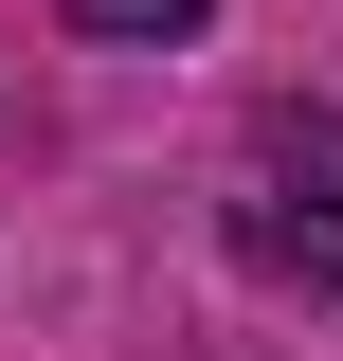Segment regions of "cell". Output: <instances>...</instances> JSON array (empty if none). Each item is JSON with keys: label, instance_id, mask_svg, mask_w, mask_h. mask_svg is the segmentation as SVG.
<instances>
[{"label": "cell", "instance_id": "1", "mask_svg": "<svg viewBox=\"0 0 343 361\" xmlns=\"http://www.w3.org/2000/svg\"><path fill=\"white\" fill-rule=\"evenodd\" d=\"M217 235H235V271H253V289L343 307V109H271V127L235 145V199H217Z\"/></svg>", "mask_w": 343, "mask_h": 361}, {"label": "cell", "instance_id": "2", "mask_svg": "<svg viewBox=\"0 0 343 361\" xmlns=\"http://www.w3.org/2000/svg\"><path fill=\"white\" fill-rule=\"evenodd\" d=\"M217 0H73V37H127V54H163V37H199Z\"/></svg>", "mask_w": 343, "mask_h": 361}]
</instances>
